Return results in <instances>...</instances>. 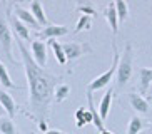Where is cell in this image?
Listing matches in <instances>:
<instances>
[{
  "mask_svg": "<svg viewBox=\"0 0 152 134\" xmlns=\"http://www.w3.org/2000/svg\"><path fill=\"white\" fill-rule=\"evenodd\" d=\"M18 50L22 54V62L25 67V76L28 84V104H30V114L28 117H35L37 121H45L49 117L50 104L54 99V89L60 84V77L47 72L45 69L39 67V64L34 60L30 50L25 47L23 40L17 37Z\"/></svg>",
  "mask_w": 152,
  "mask_h": 134,
  "instance_id": "obj_1",
  "label": "cell"
},
{
  "mask_svg": "<svg viewBox=\"0 0 152 134\" xmlns=\"http://www.w3.org/2000/svg\"><path fill=\"white\" fill-rule=\"evenodd\" d=\"M132 60H134V49L130 44H125L124 52L121 54V59H119V64H117V87L122 89L127 82L132 77Z\"/></svg>",
  "mask_w": 152,
  "mask_h": 134,
  "instance_id": "obj_2",
  "label": "cell"
},
{
  "mask_svg": "<svg viewBox=\"0 0 152 134\" xmlns=\"http://www.w3.org/2000/svg\"><path fill=\"white\" fill-rule=\"evenodd\" d=\"M112 54H114V57H112V66L109 67L107 71L100 74L99 77L92 79L87 85V92H94V91H100L104 87H107L110 84V80L114 79V74L117 72V64H119V59H121V52L117 49L115 42H112Z\"/></svg>",
  "mask_w": 152,
  "mask_h": 134,
  "instance_id": "obj_3",
  "label": "cell"
},
{
  "mask_svg": "<svg viewBox=\"0 0 152 134\" xmlns=\"http://www.w3.org/2000/svg\"><path fill=\"white\" fill-rule=\"evenodd\" d=\"M0 45H2V50L7 55V59L12 64L18 66V62L14 59V54H12V32L4 18H0Z\"/></svg>",
  "mask_w": 152,
  "mask_h": 134,
  "instance_id": "obj_4",
  "label": "cell"
},
{
  "mask_svg": "<svg viewBox=\"0 0 152 134\" xmlns=\"http://www.w3.org/2000/svg\"><path fill=\"white\" fill-rule=\"evenodd\" d=\"M47 44H45L44 40H34L30 45V54L32 57H34V60H35L37 64H39V67H42V69H45L47 67Z\"/></svg>",
  "mask_w": 152,
  "mask_h": 134,
  "instance_id": "obj_5",
  "label": "cell"
},
{
  "mask_svg": "<svg viewBox=\"0 0 152 134\" xmlns=\"http://www.w3.org/2000/svg\"><path fill=\"white\" fill-rule=\"evenodd\" d=\"M64 54L67 60H77L80 59L85 52H90V47L87 44H79V42H67V44L62 45Z\"/></svg>",
  "mask_w": 152,
  "mask_h": 134,
  "instance_id": "obj_6",
  "label": "cell"
},
{
  "mask_svg": "<svg viewBox=\"0 0 152 134\" xmlns=\"http://www.w3.org/2000/svg\"><path fill=\"white\" fill-rule=\"evenodd\" d=\"M67 34H69V27L49 24V25L44 27V30L37 32V37H39V40H49V39H58V37H64V35H67Z\"/></svg>",
  "mask_w": 152,
  "mask_h": 134,
  "instance_id": "obj_7",
  "label": "cell"
},
{
  "mask_svg": "<svg viewBox=\"0 0 152 134\" xmlns=\"http://www.w3.org/2000/svg\"><path fill=\"white\" fill-rule=\"evenodd\" d=\"M151 85H152V67H140L139 69V82H137L139 94L145 96L151 89Z\"/></svg>",
  "mask_w": 152,
  "mask_h": 134,
  "instance_id": "obj_8",
  "label": "cell"
},
{
  "mask_svg": "<svg viewBox=\"0 0 152 134\" xmlns=\"http://www.w3.org/2000/svg\"><path fill=\"white\" fill-rule=\"evenodd\" d=\"M0 106L4 107V111L7 112V116L10 119H14L15 112H17V104H15L14 97L4 89H0Z\"/></svg>",
  "mask_w": 152,
  "mask_h": 134,
  "instance_id": "obj_9",
  "label": "cell"
},
{
  "mask_svg": "<svg viewBox=\"0 0 152 134\" xmlns=\"http://www.w3.org/2000/svg\"><path fill=\"white\" fill-rule=\"evenodd\" d=\"M129 102H130V107L134 109V111L140 112V114H147L149 112V101L144 96L140 94H135V92H130L129 94Z\"/></svg>",
  "mask_w": 152,
  "mask_h": 134,
  "instance_id": "obj_10",
  "label": "cell"
},
{
  "mask_svg": "<svg viewBox=\"0 0 152 134\" xmlns=\"http://www.w3.org/2000/svg\"><path fill=\"white\" fill-rule=\"evenodd\" d=\"M9 20H10V25L14 29L15 35L18 37L20 40H30V32H28V27L25 25L23 22H20L15 15H10L9 13Z\"/></svg>",
  "mask_w": 152,
  "mask_h": 134,
  "instance_id": "obj_11",
  "label": "cell"
},
{
  "mask_svg": "<svg viewBox=\"0 0 152 134\" xmlns=\"http://www.w3.org/2000/svg\"><path fill=\"white\" fill-rule=\"evenodd\" d=\"M104 15H105V20H107L109 27L112 29V34L115 35L117 32H119V17H117L114 0H112V2L107 5V7H105V10H104Z\"/></svg>",
  "mask_w": 152,
  "mask_h": 134,
  "instance_id": "obj_12",
  "label": "cell"
},
{
  "mask_svg": "<svg viewBox=\"0 0 152 134\" xmlns=\"http://www.w3.org/2000/svg\"><path fill=\"white\" fill-rule=\"evenodd\" d=\"M14 13H15V17L20 20V22H23L27 27H32V29H39V24H37V20L34 18V15H32V12L30 10H25V9H22V7H15V10H14Z\"/></svg>",
  "mask_w": 152,
  "mask_h": 134,
  "instance_id": "obj_13",
  "label": "cell"
},
{
  "mask_svg": "<svg viewBox=\"0 0 152 134\" xmlns=\"http://www.w3.org/2000/svg\"><path fill=\"white\" fill-rule=\"evenodd\" d=\"M30 12H32L34 18L37 20V24L40 27L49 25V20H47V15H45V12H44V7H42L40 0H32L30 2Z\"/></svg>",
  "mask_w": 152,
  "mask_h": 134,
  "instance_id": "obj_14",
  "label": "cell"
},
{
  "mask_svg": "<svg viewBox=\"0 0 152 134\" xmlns=\"http://www.w3.org/2000/svg\"><path fill=\"white\" fill-rule=\"evenodd\" d=\"M87 102H89V109L90 111V114H92V124L97 127V131L100 133V131H104L105 129V126H104V121L100 119V114H99V111H97V107L94 106V97H92V92H87Z\"/></svg>",
  "mask_w": 152,
  "mask_h": 134,
  "instance_id": "obj_15",
  "label": "cell"
},
{
  "mask_svg": "<svg viewBox=\"0 0 152 134\" xmlns=\"http://www.w3.org/2000/svg\"><path fill=\"white\" fill-rule=\"evenodd\" d=\"M112 94L114 91L109 89L107 92L104 94V97L100 99V104H99V114H100V119L105 121L109 116V111H110V104H112Z\"/></svg>",
  "mask_w": 152,
  "mask_h": 134,
  "instance_id": "obj_16",
  "label": "cell"
},
{
  "mask_svg": "<svg viewBox=\"0 0 152 134\" xmlns=\"http://www.w3.org/2000/svg\"><path fill=\"white\" fill-rule=\"evenodd\" d=\"M47 47L52 49V52H54V55H55V60H57L60 66H65V64H67V57H65V54H64L62 45L58 44L55 39H49V40H47Z\"/></svg>",
  "mask_w": 152,
  "mask_h": 134,
  "instance_id": "obj_17",
  "label": "cell"
},
{
  "mask_svg": "<svg viewBox=\"0 0 152 134\" xmlns=\"http://www.w3.org/2000/svg\"><path fill=\"white\" fill-rule=\"evenodd\" d=\"M75 124L77 127H84L85 124H89V122H92V114H90L89 109H85V107H79L75 111Z\"/></svg>",
  "mask_w": 152,
  "mask_h": 134,
  "instance_id": "obj_18",
  "label": "cell"
},
{
  "mask_svg": "<svg viewBox=\"0 0 152 134\" xmlns=\"http://www.w3.org/2000/svg\"><path fill=\"white\" fill-rule=\"evenodd\" d=\"M0 84L4 85L5 89H17V85L14 84V80H12L7 67H5V64L2 60H0Z\"/></svg>",
  "mask_w": 152,
  "mask_h": 134,
  "instance_id": "obj_19",
  "label": "cell"
},
{
  "mask_svg": "<svg viewBox=\"0 0 152 134\" xmlns=\"http://www.w3.org/2000/svg\"><path fill=\"white\" fill-rule=\"evenodd\" d=\"M114 5H115L119 22H125L129 18V5H127V2L125 0H114Z\"/></svg>",
  "mask_w": 152,
  "mask_h": 134,
  "instance_id": "obj_20",
  "label": "cell"
},
{
  "mask_svg": "<svg viewBox=\"0 0 152 134\" xmlns=\"http://www.w3.org/2000/svg\"><path fill=\"white\" fill-rule=\"evenodd\" d=\"M0 134H17L14 119H10L9 116L0 117Z\"/></svg>",
  "mask_w": 152,
  "mask_h": 134,
  "instance_id": "obj_21",
  "label": "cell"
},
{
  "mask_svg": "<svg viewBox=\"0 0 152 134\" xmlns=\"http://www.w3.org/2000/svg\"><path fill=\"white\" fill-rule=\"evenodd\" d=\"M69 94H70V85H69V84H62V82H60V84L54 89L55 102H64V101L69 97Z\"/></svg>",
  "mask_w": 152,
  "mask_h": 134,
  "instance_id": "obj_22",
  "label": "cell"
},
{
  "mask_svg": "<svg viewBox=\"0 0 152 134\" xmlns=\"http://www.w3.org/2000/svg\"><path fill=\"white\" fill-rule=\"evenodd\" d=\"M144 126H145L144 119H140L137 116H132L129 121V126H127V134H139L144 129Z\"/></svg>",
  "mask_w": 152,
  "mask_h": 134,
  "instance_id": "obj_23",
  "label": "cell"
},
{
  "mask_svg": "<svg viewBox=\"0 0 152 134\" xmlns=\"http://www.w3.org/2000/svg\"><path fill=\"white\" fill-rule=\"evenodd\" d=\"M77 2H79L77 12H80L82 15H90V17L97 15V10L94 9V5L90 4V0H77Z\"/></svg>",
  "mask_w": 152,
  "mask_h": 134,
  "instance_id": "obj_24",
  "label": "cell"
},
{
  "mask_svg": "<svg viewBox=\"0 0 152 134\" xmlns=\"http://www.w3.org/2000/svg\"><path fill=\"white\" fill-rule=\"evenodd\" d=\"M92 18L90 15H80V18L77 20V25L74 29V34H79L82 30H90L92 29Z\"/></svg>",
  "mask_w": 152,
  "mask_h": 134,
  "instance_id": "obj_25",
  "label": "cell"
},
{
  "mask_svg": "<svg viewBox=\"0 0 152 134\" xmlns=\"http://www.w3.org/2000/svg\"><path fill=\"white\" fill-rule=\"evenodd\" d=\"M39 131H40V133H47V131H49L47 121H39Z\"/></svg>",
  "mask_w": 152,
  "mask_h": 134,
  "instance_id": "obj_26",
  "label": "cell"
},
{
  "mask_svg": "<svg viewBox=\"0 0 152 134\" xmlns=\"http://www.w3.org/2000/svg\"><path fill=\"white\" fill-rule=\"evenodd\" d=\"M44 134H65L64 131H58V129H49L47 133H44Z\"/></svg>",
  "mask_w": 152,
  "mask_h": 134,
  "instance_id": "obj_27",
  "label": "cell"
},
{
  "mask_svg": "<svg viewBox=\"0 0 152 134\" xmlns=\"http://www.w3.org/2000/svg\"><path fill=\"white\" fill-rule=\"evenodd\" d=\"M99 134H114V133H112V131H109V129H104V131H100Z\"/></svg>",
  "mask_w": 152,
  "mask_h": 134,
  "instance_id": "obj_28",
  "label": "cell"
},
{
  "mask_svg": "<svg viewBox=\"0 0 152 134\" xmlns=\"http://www.w3.org/2000/svg\"><path fill=\"white\" fill-rule=\"evenodd\" d=\"M4 114H7V112H5V111H4V107L0 106V117H4Z\"/></svg>",
  "mask_w": 152,
  "mask_h": 134,
  "instance_id": "obj_29",
  "label": "cell"
}]
</instances>
